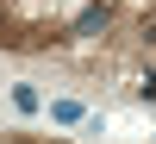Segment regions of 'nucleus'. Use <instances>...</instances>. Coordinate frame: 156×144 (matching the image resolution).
Masks as SVG:
<instances>
[{"label": "nucleus", "instance_id": "nucleus-1", "mask_svg": "<svg viewBox=\"0 0 156 144\" xmlns=\"http://www.w3.org/2000/svg\"><path fill=\"white\" fill-rule=\"evenodd\" d=\"M81 31H87V38H100V31H106V6H94V13H81Z\"/></svg>", "mask_w": 156, "mask_h": 144}]
</instances>
